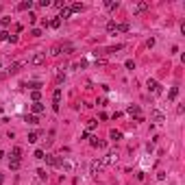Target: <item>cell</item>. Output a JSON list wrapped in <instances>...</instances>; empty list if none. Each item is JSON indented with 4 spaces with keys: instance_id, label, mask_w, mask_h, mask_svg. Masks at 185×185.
I'll use <instances>...</instances> for the list:
<instances>
[{
    "instance_id": "83f0119b",
    "label": "cell",
    "mask_w": 185,
    "mask_h": 185,
    "mask_svg": "<svg viewBox=\"0 0 185 185\" xmlns=\"http://www.w3.org/2000/svg\"><path fill=\"white\" fill-rule=\"evenodd\" d=\"M37 137H39L37 133H29V142H31V144H35V142H37Z\"/></svg>"
},
{
    "instance_id": "6da1fadb",
    "label": "cell",
    "mask_w": 185,
    "mask_h": 185,
    "mask_svg": "<svg viewBox=\"0 0 185 185\" xmlns=\"http://www.w3.org/2000/svg\"><path fill=\"white\" fill-rule=\"evenodd\" d=\"M44 63H46V54L44 52H35L31 57V65H44Z\"/></svg>"
},
{
    "instance_id": "4fadbf2b",
    "label": "cell",
    "mask_w": 185,
    "mask_h": 185,
    "mask_svg": "<svg viewBox=\"0 0 185 185\" xmlns=\"http://www.w3.org/2000/svg\"><path fill=\"white\" fill-rule=\"evenodd\" d=\"M126 113H128V115H135V118L142 115V113H139V107H137V105H131V107L126 109Z\"/></svg>"
},
{
    "instance_id": "e0dca14e",
    "label": "cell",
    "mask_w": 185,
    "mask_h": 185,
    "mask_svg": "<svg viewBox=\"0 0 185 185\" xmlns=\"http://www.w3.org/2000/svg\"><path fill=\"white\" fill-rule=\"evenodd\" d=\"M153 118H155V122H163V113H161L159 109H155V111H153Z\"/></svg>"
},
{
    "instance_id": "d590c367",
    "label": "cell",
    "mask_w": 185,
    "mask_h": 185,
    "mask_svg": "<svg viewBox=\"0 0 185 185\" xmlns=\"http://www.w3.org/2000/svg\"><path fill=\"white\" fill-rule=\"evenodd\" d=\"M89 144H92V146H98V137H89Z\"/></svg>"
},
{
    "instance_id": "9c48e42d",
    "label": "cell",
    "mask_w": 185,
    "mask_h": 185,
    "mask_svg": "<svg viewBox=\"0 0 185 185\" xmlns=\"http://www.w3.org/2000/svg\"><path fill=\"white\" fill-rule=\"evenodd\" d=\"M148 7H150L148 2H137L135 7H133V13H144V11H146Z\"/></svg>"
},
{
    "instance_id": "30bf717a",
    "label": "cell",
    "mask_w": 185,
    "mask_h": 185,
    "mask_svg": "<svg viewBox=\"0 0 185 185\" xmlns=\"http://www.w3.org/2000/svg\"><path fill=\"white\" fill-rule=\"evenodd\" d=\"M107 33L109 35H118V33H120V26H118L115 22H109L107 24Z\"/></svg>"
},
{
    "instance_id": "44dd1931",
    "label": "cell",
    "mask_w": 185,
    "mask_h": 185,
    "mask_svg": "<svg viewBox=\"0 0 185 185\" xmlns=\"http://www.w3.org/2000/svg\"><path fill=\"white\" fill-rule=\"evenodd\" d=\"M109 137L113 139V142H118V139H122V133H120V131H111V133H109Z\"/></svg>"
},
{
    "instance_id": "8d00e7d4",
    "label": "cell",
    "mask_w": 185,
    "mask_h": 185,
    "mask_svg": "<svg viewBox=\"0 0 185 185\" xmlns=\"http://www.w3.org/2000/svg\"><path fill=\"white\" fill-rule=\"evenodd\" d=\"M31 35H33V37H39V35H42V31H39V29H33Z\"/></svg>"
},
{
    "instance_id": "ffe728a7",
    "label": "cell",
    "mask_w": 185,
    "mask_h": 185,
    "mask_svg": "<svg viewBox=\"0 0 185 185\" xmlns=\"http://www.w3.org/2000/svg\"><path fill=\"white\" fill-rule=\"evenodd\" d=\"M70 9H72V13H76V11H83L85 7H83L81 2H74V4H70Z\"/></svg>"
},
{
    "instance_id": "f1b7e54d",
    "label": "cell",
    "mask_w": 185,
    "mask_h": 185,
    "mask_svg": "<svg viewBox=\"0 0 185 185\" xmlns=\"http://www.w3.org/2000/svg\"><path fill=\"white\" fill-rule=\"evenodd\" d=\"M50 54H61V46L57 44V46H52V50H50Z\"/></svg>"
},
{
    "instance_id": "d4e9b609",
    "label": "cell",
    "mask_w": 185,
    "mask_h": 185,
    "mask_svg": "<svg viewBox=\"0 0 185 185\" xmlns=\"http://www.w3.org/2000/svg\"><path fill=\"white\" fill-rule=\"evenodd\" d=\"M120 26V33H126L128 29H131V26H128V22H122V24H118Z\"/></svg>"
},
{
    "instance_id": "5bb4252c",
    "label": "cell",
    "mask_w": 185,
    "mask_h": 185,
    "mask_svg": "<svg viewBox=\"0 0 185 185\" xmlns=\"http://www.w3.org/2000/svg\"><path fill=\"white\" fill-rule=\"evenodd\" d=\"M31 7H33L31 0H24V2H20V4H18V9H20V11H26V9H31Z\"/></svg>"
},
{
    "instance_id": "5b68a950",
    "label": "cell",
    "mask_w": 185,
    "mask_h": 185,
    "mask_svg": "<svg viewBox=\"0 0 185 185\" xmlns=\"http://www.w3.org/2000/svg\"><path fill=\"white\" fill-rule=\"evenodd\" d=\"M103 168H105V166H103V161L96 159V161H92V168H89V172H92V174H98Z\"/></svg>"
},
{
    "instance_id": "7402d4cb",
    "label": "cell",
    "mask_w": 185,
    "mask_h": 185,
    "mask_svg": "<svg viewBox=\"0 0 185 185\" xmlns=\"http://www.w3.org/2000/svg\"><path fill=\"white\" fill-rule=\"evenodd\" d=\"M48 26H52V29H59V26H61V20H59V18L50 20V22H48Z\"/></svg>"
},
{
    "instance_id": "74e56055",
    "label": "cell",
    "mask_w": 185,
    "mask_h": 185,
    "mask_svg": "<svg viewBox=\"0 0 185 185\" xmlns=\"http://www.w3.org/2000/svg\"><path fill=\"white\" fill-rule=\"evenodd\" d=\"M2 183H4V176H2V174H0V185H2Z\"/></svg>"
},
{
    "instance_id": "ba28073f",
    "label": "cell",
    "mask_w": 185,
    "mask_h": 185,
    "mask_svg": "<svg viewBox=\"0 0 185 185\" xmlns=\"http://www.w3.org/2000/svg\"><path fill=\"white\" fill-rule=\"evenodd\" d=\"M70 15H72V9H70V4H65V7L61 9V13L57 15V18H59V20H68Z\"/></svg>"
},
{
    "instance_id": "484cf974",
    "label": "cell",
    "mask_w": 185,
    "mask_h": 185,
    "mask_svg": "<svg viewBox=\"0 0 185 185\" xmlns=\"http://www.w3.org/2000/svg\"><path fill=\"white\" fill-rule=\"evenodd\" d=\"M96 124H98L96 120H89V122H87V131H94V128H96Z\"/></svg>"
},
{
    "instance_id": "4316f807",
    "label": "cell",
    "mask_w": 185,
    "mask_h": 185,
    "mask_svg": "<svg viewBox=\"0 0 185 185\" xmlns=\"http://www.w3.org/2000/svg\"><path fill=\"white\" fill-rule=\"evenodd\" d=\"M31 98H33V103H39V98H42V94H39V92H33V94H31Z\"/></svg>"
},
{
    "instance_id": "8fae6325",
    "label": "cell",
    "mask_w": 185,
    "mask_h": 185,
    "mask_svg": "<svg viewBox=\"0 0 185 185\" xmlns=\"http://www.w3.org/2000/svg\"><path fill=\"white\" fill-rule=\"evenodd\" d=\"M31 109H33V115H39V113L44 111V105H42V103H33Z\"/></svg>"
},
{
    "instance_id": "8992f818",
    "label": "cell",
    "mask_w": 185,
    "mask_h": 185,
    "mask_svg": "<svg viewBox=\"0 0 185 185\" xmlns=\"http://www.w3.org/2000/svg\"><path fill=\"white\" fill-rule=\"evenodd\" d=\"M44 159H46V163L54 166V168H59V166H61V159H59V157H54V155H46Z\"/></svg>"
},
{
    "instance_id": "f35d334b",
    "label": "cell",
    "mask_w": 185,
    "mask_h": 185,
    "mask_svg": "<svg viewBox=\"0 0 185 185\" xmlns=\"http://www.w3.org/2000/svg\"><path fill=\"white\" fill-rule=\"evenodd\" d=\"M2 157H4V153H2V150H0V159H2Z\"/></svg>"
},
{
    "instance_id": "836d02e7",
    "label": "cell",
    "mask_w": 185,
    "mask_h": 185,
    "mask_svg": "<svg viewBox=\"0 0 185 185\" xmlns=\"http://www.w3.org/2000/svg\"><path fill=\"white\" fill-rule=\"evenodd\" d=\"M29 22H31V24H35V22H37V15H35V13H29Z\"/></svg>"
},
{
    "instance_id": "1f68e13d",
    "label": "cell",
    "mask_w": 185,
    "mask_h": 185,
    "mask_svg": "<svg viewBox=\"0 0 185 185\" xmlns=\"http://www.w3.org/2000/svg\"><path fill=\"white\" fill-rule=\"evenodd\" d=\"M44 157H46L44 150H35V159H44Z\"/></svg>"
},
{
    "instance_id": "4dcf8cb0",
    "label": "cell",
    "mask_w": 185,
    "mask_h": 185,
    "mask_svg": "<svg viewBox=\"0 0 185 185\" xmlns=\"http://www.w3.org/2000/svg\"><path fill=\"white\" fill-rule=\"evenodd\" d=\"M65 4H68V2H65V0H57V2H54V7H57V9H63Z\"/></svg>"
},
{
    "instance_id": "60d3db41",
    "label": "cell",
    "mask_w": 185,
    "mask_h": 185,
    "mask_svg": "<svg viewBox=\"0 0 185 185\" xmlns=\"http://www.w3.org/2000/svg\"><path fill=\"white\" fill-rule=\"evenodd\" d=\"M0 113H2V109H0Z\"/></svg>"
},
{
    "instance_id": "2e32d148",
    "label": "cell",
    "mask_w": 185,
    "mask_h": 185,
    "mask_svg": "<svg viewBox=\"0 0 185 185\" xmlns=\"http://www.w3.org/2000/svg\"><path fill=\"white\" fill-rule=\"evenodd\" d=\"M20 155H22V148L20 146H15L13 150H11V159H20Z\"/></svg>"
},
{
    "instance_id": "f546056e",
    "label": "cell",
    "mask_w": 185,
    "mask_h": 185,
    "mask_svg": "<svg viewBox=\"0 0 185 185\" xmlns=\"http://www.w3.org/2000/svg\"><path fill=\"white\" fill-rule=\"evenodd\" d=\"M124 65H126V68H128V70H135V61H133V59H128V61H126V63H124Z\"/></svg>"
},
{
    "instance_id": "52a82bcc",
    "label": "cell",
    "mask_w": 185,
    "mask_h": 185,
    "mask_svg": "<svg viewBox=\"0 0 185 185\" xmlns=\"http://www.w3.org/2000/svg\"><path fill=\"white\" fill-rule=\"evenodd\" d=\"M115 161H118V153H109L103 159V166H111V163H115Z\"/></svg>"
},
{
    "instance_id": "277c9868",
    "label": "cell",
    "mask_w": 185,
    "mask_h": 185,
    "mask_svg": "<svg viewBox=\"0 0 185 185\" xmlns=\"http://www.w3.org/2000/svg\"><path fill=\"white\" fill-rule=\"evenodd\" d=\"M24 65H26V61H15V63H11L9 65V74H18Z\"/></svg>"
},
{
    "instance_id": "3957f363",
    "label": "cell",
    "mask_w": 185,
    "mask_h": 185,
    "mask_svg": "<svg viewBox=\"0 0 185 185\" xmlns=\"http://www.w3.org/2000/svg\"><path fill=\"white\" fill-rule=\"evenodd\" d=\"M146 85H148V92H153V94H161V85L155 81V78H148Z\"/></svg>"
},
{
    "instance_id": "ac0fdd59",
    "label": "cell",
    "mask_w": 185,
    "mask_h": 185,
    "mask_svg": "<svg viewBox=\"0 0 185 185\" xmlns=\"http://www.w3.org/2000/svg\"><path fill=\"white\" fill-rule=\"evenodd\" d=\"M9 168L11 170H18L20 168V159H9Z\"/></svg>"
},
{
    "instance_id": "d6986e66",
    "label": "cell",
    "mask_w": 185,
    "mask_h": 185,
    "mask_svg": "<svg viewBox=\"0 0 185 185\" xmlns=\"http://www.w3.org/2000/svg\"><path fill=\"white\" fill-rule=\"evenodd\" d=\"M26 122H29V124H39V118L31 113V115H26Z\"/></svg>"
},
{
    "instance_id": "603a6c76",
    "label": "cell",
    "mask_w": 185,
    "mask_h": 185,
    "mask_svg": "<svg viewBox=\"0 0 185 185\" xmlns=\"http://www.w3.org/2000/svg\"><path fill=\"white\" fill-rule=\"evenodd\" d=\"M37 179H42V181H46V179H48L46 170H42V168H39V170H37Z\"/></svg>"
},
{
    "instance_id": "cb8c5ba5",
    "label": "cell",
    "mask_w": 185,
    "mask_h": 185,
    "mask_svg": "<svg viewBox=\"0 0 185 185\" xmlns=\"http://www.w3.org/2000/svg\"><path fill=\"white\" fill-rule=\"evenodd\" d=\"M176 96H179V89H176V87H172V89H170V94H168V98H170V100H174Z\"/></svg>"
},
{
    "instance_id": "7c38bea8",
    "label": "cell",
    "mask_w": 185,
    "mask_h": 185,
    "mask_svg": "<svg viewBox=\"0 0 185 185\" xmlns=\"http://www.w3.org/2000/svg\"><path fill=\"white\" fill-rule=\"evenodd\" d=\"M59 168H63V172H72L74 170V163H72V161H61Z\"/></svg>"
},
{
    "instance_id": "d6a6232c",
    "label": "cell",
    "mask_w": 185,
    "mask_h": 185,
    "mask_svg": "<svg viewBox=\"0 0 185 185\" xmlns=\"http://www.w3.org/2000/svg\"><path fill=\"white\" fill-rule=\"evenodd\" d=\"M4 39H9V33L7 31H0V42H4Z\"/></svg>"
},
{
    "instance_id": "ab89813d",
    "label": "cell",
    "mask_w": 185,
    "mask_h": 185,
    "mask_svg": "<svg viewBox=\"0 0 185 185\" xmlns=\"http://www.w3.org/2000/svg\"><path fill=\"white\" fill-rule=\"evenodd\" d=\"M0 81H2V74H0Z\"/></svg>"
},
{
    "instance_id": "7a4b0ae2",
    "label": "cell",
    "mask_w": 185,
    "mask_h": 185,
    "mask_svg": "<svg viewBox=\"0 0 185 185\" xmlns=\"http://www.w3.org/2000/svg\"><path fill=\"white\" fill-rule=\"evenodd\" d=\"M59 105H61V87H57L52 92V109L59 111Z\"/></svg>"
},
{
    "instance_id": "e575fe53",
    "label": "cell",
    "mask_w": 185,
    "mask_h": 185,
    "mask_svg": "<svg viewBox=\"0 0 185 185\" xmlns=\"http://www.w3.org/2000/svg\"><path fill=\"white\" fill-rule=\"evenodd\" d=\"M0 22H2V26H9V24H11V18H2Z\"/></svg>"
},
{
    "instance_id": "9a60e30c",
    "label": "cell",
    "mask_w": 185,
    "mask_h": 185,
    "mask_svg": "<svg viewBox=\"0 0 185 185\" xmlns=\"http://www.w3.org/2000/svg\"><path fill=\"white\" fill-rule=\"evenodd\" d=\"M105 7H107L109 11H113V9L120 7V2H118V0H115V2H113V0H109V2H105Z\"/></svg>"
}]
</instances>
